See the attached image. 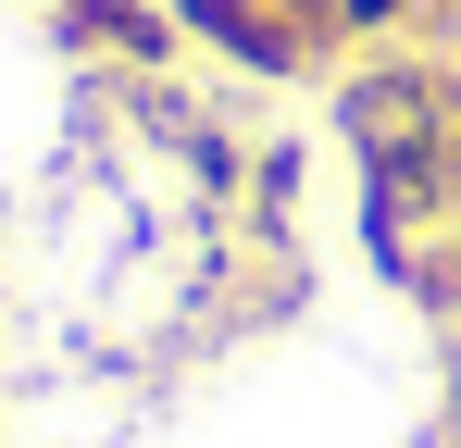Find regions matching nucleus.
Masks as SVG:
<instances>
[{
    "instance_id": "5",
    "label": "nucleus",
    "mask_w": 461,
    "mask_h": 448,
    "mask_svg": "<svg viewBox=\"0 0 461 448\" xmlns=\"http://www.w3.org/2000/svg\"><path fill=\"white\" fill-rule=\"evenodd\" d=\"M437 299H461V249H449V274H437Z\"/></svg>"
},
{
    "instance_id": "2",
    "label": "nucleus",
    "mask_w": 461,
    "mask_h": 448,
    "mask_svg": "<svg viewBox=\"0 0 461 448\" xmlns=\"http://www.w3.org/2000/svg\"><path fill=\"white\" fill-rule=\"evenodd\" d=\"M63 25L100 38V50H125V63H150V50H162V13H138V0H63Z\"/></svg>"
},
{
    "instance_id": "4",
    "label": "nucleus",
    "mask_w": 461,
    "mask_h": 448,
    "mask_svg": "<svg viewBox=\"0 0 461 448\" xmlns=\"http://www.w3.org/2000/svg\"><path fill=\"white\" fill-rule=\"evenodd\" d=\"M449 448H461V349H449Z\"/></svg>"
},
{
    "instance_id": "3",
    "label": "nucleus",
    "mask_w": 461,
    "mask_h": 448,
    "mask_svg": "<svg viewBox=\"0 0 461 448\" xmlns=\"http://www.w3.org/2000/svg\"><path fill=\"white\" fill-rule=\"evenodd\" d=\"M337 25H399V0H337Z\"/></svg>"
},
{
    "instance_id": "1",
    "label": "nucleus",
    "mask_w": 461,
    "mask_h": 448,
    "mask_svg": "<svg viewBox=\"0 0 461 448\" xmlns=\"http://www.w3.org/2000/svg\"><path fill=\"white\" fill-rule=\"evenodd\" d=\"M337 138H349V162L375 175L386 212H437L461 187V149H449V75L424 63H375L337 87Z\"/></svg>"
}]
</instances>
